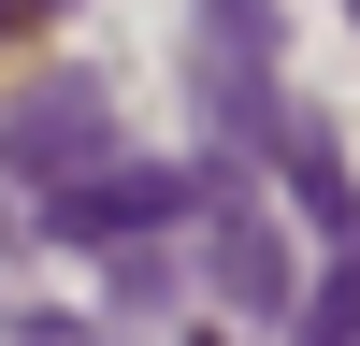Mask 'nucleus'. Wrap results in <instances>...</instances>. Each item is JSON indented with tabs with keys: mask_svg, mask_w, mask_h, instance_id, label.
<instances>
[{
	"mask_svg": "<svg viewBox=\"0 0 360 346\" xmlns=\"http://www.w3.org/2000/svg\"><path fill=\"white\" fill-rule=\"evenodd\" d=\"M274 173H288V202H303L332 245H360V173H346V144L317 130V115H288V130H274Z\"/></svg>",
	"mask_w": 360,
	"mask_h": 346,
	"instance_id": "nucleus-4",
	"label": "nucleus"
},
{
	"mask_svg": "<svg viewBox=\"0 0 360 346\" xmlns=\"http://www.w3.org/2000/svg\"><path fill=\"white\" fill-rule=\"evenodd\" d=\"M115 159V101H101V72H44L15 115H0V188H72V173H101Z\"/></svg>",
	"mask_w": 360,
	"mask_h": 346,
	"instance_id": "nucleus-1",
	"label": "nucleus"
},
{
	"mask_svg": "<svg viewBox=\"0 0 360 346\" xmlns=\"http://www.w3.org/2000/svg\"><path fill=\"white\" fill-rule=\"evenodd\" d=\"M15 15H58V0H15Z\"/></svg>",
	"mask_w": 360,
	"mask_h": 346,
	"instance_id": "nucleus-7",
	"label": "nucleus"
},
{
	"mask_svg": "<svg viewBox=\"0 0 360 346\" xmlns=\"http://www.w3.org/2000/svg\"><path fill=\"white\" fill-rule=\"evenodd\" d=\"M0 29H15V0H0Z\"/></svg>",
	"mask_w": 360,
	"mask_h": 346,
	"instance_id": "nucleus-8",
	"label": "nucleus"
},
{
	"mask_svg": "<svg viewBox=\"0 0 360 346\" xmlns=\"http://www.w3.org/2000/svg\"><path fill=\"white\" fill-rule=\"evenodd\" d=\"M188 202H202V173H159V159H101V173H72V188L44 202V231L101 260V245H144V231H173Z\"/></svg>",
	"mask_w": 360,
	"mask_h": 346,
	"instance_id": "nucleus-2",
	"label": "nucleus"
},
{
	"mask_svg": "<svg viewBox=\"0 0 360 346\" xmlns=\"http://www.w3.org/2000/svg\"><path fill=\"white\" fill-rule=\"evenodd\" d=\"M288 317H303V346H360V245H332V274H317Z\"/></svg>",
	"mask_w": 360,
	"mask_h": 346,
	"instance_id": "nucleus-5",
	"label": "nucleus"
},
{
	"mask_svg": "<svg viewBox=\"0 0 360 346\" xmlns=\"http://www.w3.org/2000/svg\"><path fill=\"white\" fill-rule=\"evenodd\" d=\"M29 346H101V332H72V317H44V332H29Z\"/></svg>",
	"mask_w": 360,
	"mask_h": 346,
	"instance_id": "nucleus-6",
	"label": "nucleus"
},
{
	"mask_svg": "<svg viewBox=\"0 0 360 346\" xmlns=\"http://www.w3.org/2000/svg\"><path fill=\"white\" fill-rule=\"evenodd\" d=\"M217 188V231H202V274H217V303H245V317H274V303H303V274H288V245H274V217H259L231 173H202Z\"/></svg>",
	"mask_w": 360,
	"mask_h": 346,
	"instance_id": "nucleus-3",
	"label": "nucleus"
}]
</instances>
